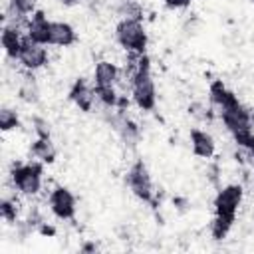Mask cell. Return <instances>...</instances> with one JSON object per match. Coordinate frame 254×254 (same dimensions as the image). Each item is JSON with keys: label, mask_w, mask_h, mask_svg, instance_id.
Instances as JSON below:
<instances>
[{"label": "cell", "mask_w": 254, "mask_h": 254, "mask_svg": "<svg viewBox=\"0 0 254 254\" xmlns=\"http://www.w3.org/2000/svg\"><path fill=\"white\" fill-rule=\"evenodd\" d=\"M125 183H127V187H129V190L133 192L135 198H139L145 204H151L153 208L157 206L155 185H153L151 173H149L143 159H135L131 163V167L127 169V175H125Z\"/></svg>", "instance_id": "5"}, {"label": "cell", "mask_w": 254, "mask_h": 254, "mask_svg": "<svg viewBox=\"0 0 254 254\" xmlns=\"http://www.w3.org/2000/svg\"><path fill=\"white\" fill-rule=\"evenodd\" d=\"M232 139L242 151H246L250 157H254V131L252 129H244V131L232 133Z\"/></svg>", "instance_id": "21"}, {"label": "cell", "mask_w": 254, "mask_h": 254, "mask_svg": "<svg viewBox=\"0 0 254 254\" xmlns=\"http://www.w3.org/2000/svg\"><path fill=\"white\" fill-rule=\"evenodd\" d=\"M192 0H163V4L169 8V10H181V8H187Z\"/></svg>", "instance_id": "24"}, {"label": "cell", "mask_w": 254, "mask_h": 254, "mask_svg": "<svg viewBox=\"0 0 254 254\" xmlns=\"http://www.w3.org/2000/svg\"><path fill=\"white\" fill-rule=\"evenodd\" d=\"M10 183L14 190L22 196H36L44 185V163L40 161H26L14 163L10 167Z\"/></svg>", "instance_id": "4"}, {"label": "cell", "mask_w": 254, "mask_h": 254, "mask_svg": "<svg viewBox=\"0 0 254 254\" xmlns=\"http://www.w3.org/2000/svg\"><path fill=\"white\" fill-rule=\"evenodd\" d=\"M208 101H210V105H212V107L216 109V113H218L220 109L230 107L232 103H236V101H240V99H238V95H236L232 89H228V87L224 85L222 79H214V81H210V85H208Z\"/></svg>", "instance_id": "14"}, {"label": "cell", "mask_w": 254, "mask_h": 254, "mask_svg": "<svg viewBox=\"0 0 254 254\" xmlns=\"http://www.w3.org/2000/svg\"><path fill=\"white\" fill-rule=\"evenodd\" d=\"M0 129L4 133L20 129V117H18L16 109H12V107H2L0 109Z\"/></svg>", "instance_id": "20"}, {"label": "cell", "mask_w": 254, "mask_h": 254, "mask_svg": "<svg viewBox=\"0 0 254 254\" xmlns=\"http://www.w3.org/2000/svg\"><path fill=\"white\" fill-rule=\"evenodd\" d=\"M48 206L50 212L58 218V220H75V212H77V200L73 196V192L64 187V185H56L50 194H48Z\"/></svg>", "instance_id": "6"}, {"label": "cell", "mask_w": 254, "mask_h": 254, "mask_svg": "<svg viewBox=\"0 0 254 254\" xmlns=\"http://www.w3.org/2000/svg\"><path fill=\"white\" fill-rule=\"evenodd\" d=\"M32 127H34V133L36 137H46V139H52V127L50 123L44 119V117H34L32 119Z\"/></svg>", "instance_id": "23"}, {"label": "cell", "mask_w": 254, "mask_h": 254, "mask_svg": "<svg viewBox=\"0 0 254 254\" xmlns=\"http://www.w3.org/2000/svg\"><path fill=\"white\" fill-rule=\"evenodd\" d=\"M40 232H42V234H54L56 230H54L52 226H42V228H40Z\"/></svg>", "instance_id": "25"}, {"label": "cell", "mask_w": 254, "mask_h": 254, "mask_svg": "<svg viewBox=\"0 0 254 254\" xmlns=\"http://www.w3.org/2000/svg\"><path fill=\"white\" fill-rule=\"evenodd\" d=\"M77 2H83V0H77Z\"/></svg>", "instance_id": "28"}, {"label": "cell", "mask_w": 254, "mask_h": 254, "mask_svg": "<svg viewBox=\"0 0 254 254\" xmlns=\"http://www.w3.org/2000/svg\"><path fill=\"white\" fill-rule=\"evenodd\" d=\"M67 99L83 113H91L93 111V105H95V91H93V85H89L85 81V77H77L69 91H67Z\"/></svg>", "instance_id": "9"}, {"label": "cell", "mask_w": 254, "mask_h": 254, "mask_svg": "<svg viewBox=\"0 0 254 254\" xmlns=\"http://www.w3.org/2000/svg\"><path fill=\"white\" fill-rule=\"evenodd\" d=\"M38 0H8V18L16 24H26V20L38 10Z\"/></svg>", "instance_id": "18"}, {"label": "cell", "mask_w": 254, "mask_h": 254, "mask_svg": "<svg viewBox=\"0 0 254 254\" xmlns=\"http://www.w3.org/2000/svg\"><path fill=\"white\" fill-rule=\"evenodd\" d=\"M18 93H20V99L26 101V103H36L40 99V89H38V83L34 79V71H26L22 81H20V87H18Z\"/></svg>", "instance_id": "19"}, {"label": "cell", "mask_w": 254, "mask_h": 254, "mask_svg": "<svg viewBox=\"0 0 254 254\" xmlns=\"http://www.w3.org/2000/svg\"><path fill=\"white\" fill-rule=\"evenodd\" d=\"M119 67L117 64L109 62V60H99L93 67V85H99V87H117V81H119Z\"/></svg>", "instance_id": "16"}, {"label": "cell", "mask_w": 254, "mask_h": 254, "mask_svg": "<svg viewBox=\"0 0 254 254\" xmlns=\"http://www.w3.org/2000/svg\"><path fill=\"white\" fill-rule=\"evenodd\" d=\"M81 250H83V252H91V250H97V246H95V244H83Z\"/></svg>", "instance_id": "26"}, {"label": "cell", "mask_w": 254, "mask_h": 254, "mask_svg": "<svg viewBox=\"0 0 254 254\" xmlns=\"http://www.w3.org/2000/svg\"><path fill=\"white\" fill-rule=\"evenodd\" d=\"M113 111H115V115L111 117V123H113V127H115V131L119 133V137L123 139L125 145L135 147V145L139 143V139H141V129H139V125L125 113L123 107H117V109H113Z\"/></svg>", "instance_id": "12"}, {"label": "cell", "mask_w": 254, "mask_h": 254, "mask_svg": "<svg viewBox=\"0 0 254 254\" xmlns=\"http://www.w3.org/2000/svg\"><path fill=\"white\" fill-rule=\"evenodd\" d=\"M30 155L44 163V165H52L56 163V157H58V149L56 145L52 143V139H46V137H36L32 143H30Z\"/></svg>", "instance_id": "17"}, {"label": "cell", "mask_w": 254, "mask_h": 254, "mask_svg": "<svg viewBox=\"0 0 254 254\" xmlns=\"http://www.w3.org/2000/svg\"><path fill=\"white\" fill-rule=\"evenodd\" d=\"M242 200H244L242 185L230 183V185H224V187L218 189V192L212 200L214 216H212V222H210V236L214 240H224L230 234V230L236 222V212H238Z\"/></svg>", "instance_id": "1"}, {"label": "cell", "mask_w": 254, "mask_h": 254, "mask_svg": "<svg viewBox=\"0 0 254 254\" xmlns=\"http://www.w3.org/2000/svg\"><path fill=\"white\" fill-rule=\"evenodd\" d=\"M58 2H62L64 6H75V4H79L77 0H58Z\"/></svg>", "instance_id": "27"}, {"label": "cell", "mask_w": 254, "mask_h": 254, "mask_svg": "<svg viewBox=\"0 0 254 254\" xmlns=\"http://www.w3.org/2000/svg\"><path fill=\"white\" fill-rule=\"evenodd\" d=\"M24 38H26V32H22V24L4 22L2 32H0V42H2V48H4V54L8 60H18Z\"/></svg>", "instance_id": "11"}, {"label": "cell", "mask_w": 254, "mask_h": 254, "mask_svg": "<svg viewBox=\"0 0 254 254\" xmlns=\"http://www.w3.org/2000/svg\"><path fill=\"white\" fill-rule=\"evenodd\" d=\"M131 97L141 111H153L157 107V87L151 69V58L147 54L139 56L135 69L131 71Z\"/></svg>", "instance_id": "2"}, {"label": "cell", "mask_w": 254, "mask_h": 254, "mask_svg": "<svg viewBox=\"0 0 254 254\" xmlns=\"http://www.w3.org/2000/svg\"><path fill=\"white\" fill-rule=\"evenodd\" d=\"M115 42L133 56H143L147 54V44L149 36L145 30V24L137 16H123L115 24Z\"/></svg>", "instance_id": "3"}, {"label": "cell", "mask_w": 254, "mask_h": 254, "mask_svg": "<svg viewBox=\"0 0 254 254\" xmlns=\"http://www.w3.org/2000/svg\"><path fill=\"white\" fill-rule=\"evenodd\" d=\"M189 139H190V149H192V155L198 157V159H212L214 153H216V143H214V137L200 129V127H192L189 131Z\"/></svg>", "instance_id": "13"}, {"label": "cell", "mask_w": 254, "mask_h": 254, "mask_svg": "<svg viewBox=\"0 0 254 254\" xmlns=\"http://www.w3.org/2000/svg\"><path fill=\"white\" fill-rule=\"evenodd\" d=\"M218 117H220L222 125L226 127V131L230 135L238 133V131H244V129H252V111L242 101H236L230 107L220 109Z\"/></svg>", "instance_id": "8"}, {"label": "cell", "mask_w": 254, "mask_h": 254, "mask_svg": "<svg viewBox=\"0 0 254 254\" xmlns=\"http://www.w3.org/2000/svg\"><path fill=\"white\" fill-rule=\"evenodd\" d=\"M0 216H2V220L14 224L18 220V204H16V200H12L8 196H2V200H0Z\"/></svg>", "instance_id": "22"}, {"label": "cell", "mask_w": 254, "mask_h": 254, "mask_svg": "<svg viewBox=\"0 0 254 254\" xmlns=\"http://www.w3.org/2000/svg\"><path fill=\"white\" fill-rule=\"evenodd\" d=\"M77 42V32L69 22H62V20H52V28H50V46H58V48H69Z\"/></svg>", "instance_id": "15"}, {"label": "cell", "mask_w": 254, "mask_h": 254, "mask_svg": "<svg viewBox=\"0 0 254 254\" xmlns=\"http://www.w3.org/2000/svg\"><path fill=\"white\" fill-rule=\"evenodd\" d=\"M50 28H52V20L46 16L44 10H36L24 24L26 36L42 46H50Z\"/></svg>", "instance_id": "10"}, {"label": "cell", "mask_w": 254, "mask_h": 254, "mask_svg": "<svg viewBox=\"0 0 254 254\" xmlns=\"http://www.w3.org/2000/svg\"><path fill=\"white\" fill-rule=\"evenodd\" d=\"M252 2H254V0H252Z\"/></svg>", "instance_id": "29"}, {"label": "cell", "mask_w": 254, "mask_h": 254, "mask_svg": "<svg viewBox=\"0 0 254 254\" xmlns=\"http://www.w3.org/2000/svg\"><path fill=\"white\" fill-rule=\"evenodd\" d=\"M16 62L24 67V71H38V69H42V67H46V65L50 64L48 46H42V44L30 40V38L26 36Z\"/></svg>", "instance_id": "7"}]
</instances>
